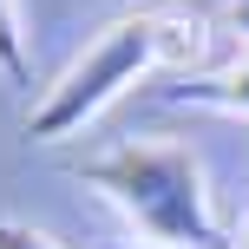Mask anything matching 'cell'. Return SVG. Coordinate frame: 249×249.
<instances>
[{"mask_svg":"<svg viewBox=\"0 0 249 249\" xmlns=\"http://www.w3.org/2000/svg\"><path fill=\"white\" fill-rule=\"evenodd\" d=\"M0 79L7 86H33V59H26V26H20V7L0 0Z\"/></svg>","mask_w":249,"mask_h":249,"instance_id":"cell-4","label":"cell"},{"mask_svg":"<svg viewBox=\"0 0 249 249\" xmlns=\"http://www.w3.org/2000/svg\"><path fill=\"white\" fill-rule=\"evenodd\" d=\"M144 249H151V243H144Z\"/></svg>","mask_w":249,"mask_h":249,"instance_id":"cell-8","label":"cell"},{"mask_svg":"<svg viewBox=\"0 0 249 249\" xmlns=\"http://www.w3.org/2000/svg\"><path fill=\"white\" fill-rule=\"evenodd\" d=\"M203 53V26L197 20H164V13H131L112 20L46 92L39 105H26V138L33 144H59L79 124H92L124 86L151 72V66H190Z\"/></svg>","mask_w":249,"mask_h":249,"instance_id":"cell-1","label":"cell"},{"mask_svg":"<svg viewBox=\"0 0 249 249\" xmlns=\"http://www.w3.org/2000/svg\"><path fill=\"white\" fill-rule=\"evenodd\" d=\"M79 184H92L151 249H216L223 230L210 216L203 164L184 144H118L105 158L79 164Z\"/></svg>","mask_w":249,"mask_h":249,"instance_id":"cell-2","label":"cell"},{"mask_svg":"<svg viewBox=\"0 0 249 249\" xmlns=\"http://www.w3.org/2000/svg\"><path fill=\"white\" fill-rule=\"evenodd\" d=\"M0 249H59V243H53L46 230L20 223V216H0Z\"/></svg>","mask_w":249,"mask_h":249,"instance_id":"cell-5","label":"cell"},{"mask_svg":"<svg viewBox=\"0 0 249 249\" xmlns=\"http://www.w3.org/2000/svg\"><path fill=\"white\" fill-rule=\"evenodd\" d=\"M164 99L197 105V112H223V118H249V59L223 66V72H184Z\"/></svg>","mask_w":249,"mask_h":249,"instance_id":"cell-3","label":"cell"},{"mask_svg":"<svg viewBox=\"0 0 249 249\" xmlns=\"http://www.w3.org/2000/svg\"><path fill=\"white\" fill-rule=\"evenodd\" d=\"M230 26H236V33L249 39V0H230Z\"/></svg>","mask_w":249,"mask_h":249,"instance_id":"cell-6","label":"cell"},{"mask_svg":"<svg viewBox=\"0 0 249 249\" xmlns=\"http://www.w3.org/2000/svg\"><path fill=\"white\" fill-rule=\"evenodd\" d=\"M230 249H249V223H243V230H236V243H230Z\"/></svg>","mask_w":249,"mask_h":249,"instance_id":"cell-7","label":"cell"}]
</instances>
